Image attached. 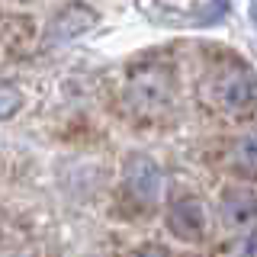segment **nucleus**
Returning a JSON list of instances; mask_svg holds the SVG:
<instances>
[{
    "label": "nucleus",
    "instance_id": "5",
    "mask_svg": "<svg viewBox=\"0 0 257 257\" xmlns=\"http://www.w3.org/2000/svg\"><path fill=\"white\" fill-rule=\"evenodd\" d=\"M155 4L171 16H180L183 23H212L228 0H155Z\"/></svg>",
    "mask_w": 257,
    "mask_h": 257
},
{
    "label": "nucleus",
    "instance_id": "2",
    "mask_svg": "<svg viewBox=\"0 0 257 257\" xmlns=\"http://www.w3.org/2000/svg\"><path fill=\"white\" fill-rule=\"evenodd\" d=\"M219 215H222V225L228 231L251 235V231H257V196L251 190H241V187L225 190L219 199Z\"/></svg>",
    "mask_w": 257,
    "mask_h": 257
},
{
    "label": "nucleus",
    "instance_id": "6",
    "mask_svg": "<svg viewBox=\"0 0 257 257\" xmlns=\"http://www.w3.org/2000/svg\"><path fill=\"white\" fill-rule=\"evenodd\" d=\"M167 93H171V77L161 68L139 71V74L132 77V96L142 100V103H161Z\"/></svg>",
    "mask_w": 257,
    "mask_h": 257
},
{
    "label": "nucleus",
    "instance_id": "9",
    "mask_svg": "<svg viewBox=\"0 0 257 257\" xmlns=\"http://www.w3.org/2000/svg\"><path fill=\"white\" fill-rule=\"evenodd\" d=\"M251 7H254V26H257V0H251Z\"/></svg>",
    "mask_w": 257,
    "mask_h": 257
},
{
    "label": "nucleus",
    "instance_id": "8",
    "mask_svg": "<svg viewBox=\"0 0 257 257\" xmlns=\"http://www.w3.org/2000/svg\"><path fill=\"white\" fill-rule=\"evenodd\" d=\"M20 106V90L16 87H7V84H0V119L4 116H10V112Z\"/></svg>",
    "mask_w": 257,
    "mask_h": 257
},
{
    "label": "nucleus",
    "instance_id": "3",
    "mask_svg": "<svg viewBox=\"0 0 257 257\" xmlns=\"http://www.w3.org/2000/svg\"><path fill=\"white\" fill-rule=\"evenodd\" d=\"M161 187H164V177H161L155 161L145 158V155L128 158V164H125V190L132 193L139 203H158Z\"/></svg>",
    "mask_w": 257,
    "mask_h": 257
},
{
    "label": "nucleus",
    "instance_id": "7",
    "mask_svg": "<svg viewBox=\"0 0 257 257\" xmlns=\"http://www.w3.org/2000/svg\"><path fill=\"white\" fill-rule=\"evenodd\" d=\"M235 161L244 171H257V135H244L235 145Z\"/></svg>",
    "mask_w": 257,
    "mask_h": 257
},
{
    "label": "nucleus",
    "instance_id": "4",
    "mask_svg": "<svg viewBox=\"0 0 257 257\" xmlns=\"http://www.w3.org/2000/svg\"><path fill=\"white\" fill-rule=\"evenodd\" d=\"M167 228L180 241H199L206 235V209L199 199H177L167 209Z\"/></svg>",
    "mask_w": 257,
    "mask_h": 257
},
{
    "label": "nucleus",
    "instance_id": "1",
    "mask_svg": "<svg viewBox=\"0 0 257 257\" xmlns=\"http://www.w3.org/2000/svg\"><path fill=\"white\" fill-rule=\"evenodd\" d=\"M206 96L212 106H219L225 112H238L254 100V77L244 68H225L209 80Z\"/></svg>",
    "mask_w": 257,
    "mask_h": 257
}]
</instances>
